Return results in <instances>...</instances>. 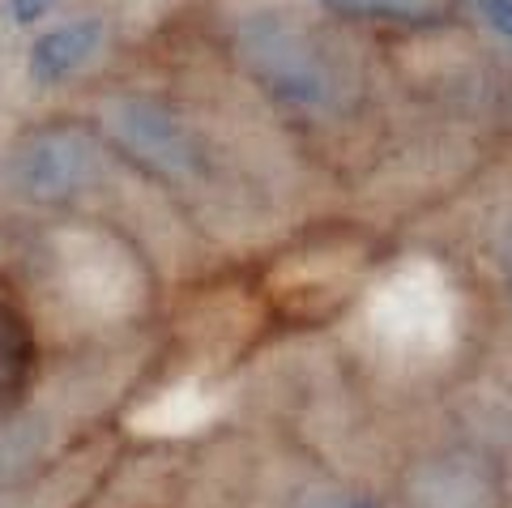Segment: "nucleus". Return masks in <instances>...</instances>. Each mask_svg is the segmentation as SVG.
I'll list each match as a JSON object with an SVG mask.
<instances>
[{"mask_svg": "<svg viewBox=\"0 0 512 508\" xmlns=\"http://www.w3.org/2000/svg\"><path fill=\"white\" fill-rule=\"evenodd\" d=\"M73 167H77V154L69 146H60V137H52V146H43L35 154V163H30V188L39 197H52L60 188H69Z\"/></svg>", "mask_w": 512, "mask_h": 508, "instance_id": "20e7f679", "label": "nucleus"}, {"mask_svg": "<svg viewBox=\"0 0 512 508\" xmlns=\"http://www.w3.org/2000/svg\"><path fill=\"white\" fill-rule=\"evenodd\" d=\"M342 13H363V18H431L444 0H320Z\"/></svg>", "mask_w": 512, "mask_h": 508, "instance_id": "39448f33", "label": "nucleus"}, {"mask_svg": "<svg viewBox=\"0 0 512 508\" xmlns=\"http://www.w3.org/2000/svg\"><path fill=\"white\" fill-rule=\"evenodd\" d=\"M35 368V325H30L22 299L9 291V282H0V410H13L26 398L30 385H35Z\"/></svg>", "mask_w": 512, "mask_h": 508, "instance_id": "f03ea898", "label": "nucleus"}, {"mask_svg": "<svg viewBox=\"0 0 512 508\" xmlns=\"http://www.w3.org/2000/svg\"><path fill=\"white\" fill-rule=\"evenodd\" d=\"M244 47L252 56V69L265 77V86H274L295 103H329L333 73L329 65H320L312 43H303L295 26L286 30L282 22H252Z\"/></svg>", "mask_w": 512, "mask_h": 508, "instance_id": "f257e3e1", "label": "nucleus"}, {"mask_svg": "<svg viewBox=\"0 0 512 508\" xmlns=\"http://www.w3.org/2000/svg\"><path fill=\"white\" fill-rule=\"evenodd\" d=\"M478 9L504 39H512V0H478Z\"/></svg>", "mask_w": 512, "mask_h": 508, "instance_id": "423d86ee", "label": "nucleus"}, {"mask_svg": "<svg viewBox=\"0 0 512 508\" xmlns=\"http://www.w3.org/2000/svg\"><path fill=\"white\" fill-rule=\"evenodd\" d=\"M103 39V22L99 18H86V22H69L52 30V35H43L35 43V52H30V77L35 82H60V77H69L77 65H86L94 56V47Z\"/></svg>", "mask_w": 512, "mask_h": 508, "instance_id": "7ed1b4c3", "label": "nucleus"}, {"mask_svg": "<svg viewBox=\"0 0 512 508\" xmlns=\"http://www.w3.org/2000/svg\"><path fill=\"white\" fill-rule=\"evenodd\" d=\"M5 5H9V13L18 22H35V18H43V13L56 5V0H5Z\"/></svg>", "mask_w": 512, "mask_h": 508, "instance_id": "0eeeda50", "label": "nucleus"}]
</instances>
